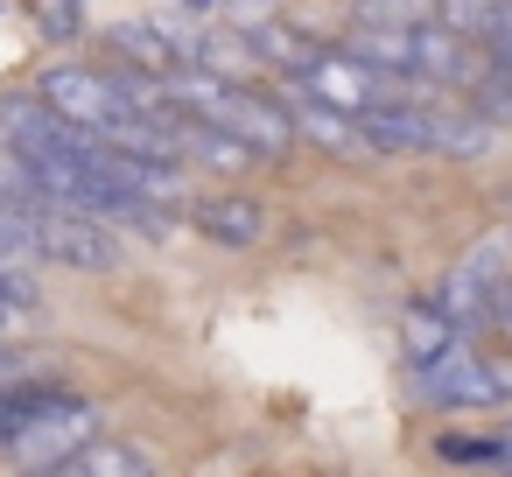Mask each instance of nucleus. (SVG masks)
I'll return each instance as SVG.
<instances>
[{
  "instance_id": "2",
  "label": "nucleus",
  "mask_w": 512,
  "mask_h": 477,
  "mask_svg": "<svg viewBox=\"0 0 512 477\" xmlns=\"http://www.w3.org/2000/svg\"><path fill=\"white\" fill-rule=\"evenodd\" d=\"M8 211H15V225L29 239V260H57L71 274H113L120 267V239L106 232V218L71 211V204H50V197H22Z\"/></svg>"
},
{
  "instance_id": "19",
  "label": "nucleus",
  "mask_w": 512,
  "mask_h": 477,
  "mask_svg": "<svg viewBox=\"0 0 512 477\" xmlns=\"http://www.w3.org/2000/svg\"><path fill=\"white\" fill-rule=\"evenodd\" d=\"M22 379H36V358L15 337H0V386H22Z\"/></svg>"
},
{
  "instance_id": "21",
  "label": "nucleus",
  "mask_w": 512,
  "mask_h": 477,
  "mask_svg": "<svg viewBox=\"0 0 512 477\" xmlns=\"http://www.w3.org/2000/svg\"><path fill=\"white\" fill-rule=\"evenodd\" d=\"M484 323H491V330H498V337H512V281H505V295H498V302H491V316H484Z\"/></svg>"
},
{
  "instance_id": "14",
  "label": "nucleus",
  "mask_w": 512,
  "mask_h": 477,
  "mask_svg": "<svg viewBox=\"0 0 512 477\" xmlns=\"http://www.w3.org/2000/svg\"><path fill=\"white\" fill-rule=\"evenodd\" d=\"M183 50H190L197 64H211L218 78H239V71H246V64L260 57V50H253V36H225V29H197V36H190Z\"/></svg>"
},
{
  "instance_id": "10",
  "label": "nucleus",
  "mask_w": 512,
  "mask_h": 477,
  "mask_svg": "<svg viewBox=\"0 0 512 477\" xmlns=\"http://www.w3.org/2000/svg\"><path fill=\"white\" fill-rule=\"evenodd\" d=\"M50 477H155V463H148V449H141V442L99 435V442H85L71 463H57Z\"/></svg>"
},
{
  "instance_id": "18",
  "label": "nucleus",
  "mask_w": 512,
  "mask_h": 477,
  "mask_svg": "<svg viewBox=\"0 0 512 477\" xmlns=\"http://www.w3.org/2000/svg\"><path fill=\"white\" fill-rule=\"evenodd\" d=\"M29 309H36V281H29V274H15V267H0V337L22 330V323H29Z\"/></svg>"
},
{
  "instance_id": "12",
  "label": "nucleus",
  "mask_w": 512,
  "mask_h": 477,
  "mask_svg": "<svg viewBox=\"0 0 512 477\" xmlns=\"http://www.w3.org/2000/svg\"><path fill=\"white\" fill-rule=\"evenodd\" d=\"M64 400L57 379H22V386H0V442H15L29 421H43L50 407Z\"/></svg>"
},
{
  "instance_id": "16",
  "label": "nucleus",
  "mask_w": 512,
  "mask_h": 477,
  "mask_svg": "<svg viewBox=\"0 0 512 477\" xmlns=\"http://www.w3.org/2000/svg\"><path fill=\"white\" fill-rule=\"evenodd\" d=\"M183 155H197V162H211V169H246V162H260L246 141H232V134L204 127V120H183Z\"/></svg>"
},
{
  "instance_id": "11",
  "label": "nucleus",
  "mask_w": 512,
  "mask_h": 477,
  "mask_svg": "<svg viewBox=\"0 0 512 477\" xmlns=\"http://www.w3.org/2000/svg\"><path fill=\"white\" fill-rule=\"evenodd\" d=\"M113 50L134 57L148 78H183V57H190L176 36H162V29H148V22H120V29H113Z\"/></svg>"
},
{
  "instance_id": "15",
  "label": "nucleus",
  "mask_w": 512,
  "mask_h": 477,
  "mask_svg": "<svg viewBox=\"0 0 512 477\" xmlns=\"http://www.w3.org/2000/svg\"><path fill=\"white\" fill-rule=\"evenodd\" d=\"M491 141L498 134H491L484 113H442V127H435V155H456V162H477Z\"/></svg>"
},
{
  "instance_id": "20",
  "label": "nucleus",
  "mask_w": 512,
  "mask_h": 477,
  "mask_svg": "<svg viewBox=\"0 0 512 477\" xmlns=\"http://www.w3.org/2000/svg\"><path fill=\"white\" fill-rule=\"evenodd\" d=\"M15 260H29V239H22V225H15V211L0 204V267H15Z\"/></svg>"
},
{
  "instance_id": "8",
  "label": "nucleus",
  "mask_w": 512,
  "mask_h": 477,
  "mask_svg": "<svg viewBox=\"0 0 512 477\" xmlns=\"http://www.w3.org/2000/svg\"><path fill=\"white\" fill-rule=\"evenodd\" d=\"M190 225L211 239V246H253L267 232V211L253 197H190Z\"/></svg>"
},
{
  "instance_id": "7",
  "label": "nucleus",
  "mask_w": 512,
  "mask_h": 477,
  "mask_svg": "<svg viewBox=\"0 0 512 477\" xmlns=\"http://www.w3.org/2000/svg\"><path fill=\"white\" fill-rule=\"evenodd\" d=\"M435 127H442V113H421V106H379L358 120L372 155H435Z\"/></svg>"
},
{
  "instance_id": "17",
  "label": "nucleus",
  "mask_w": 512,
  "mask_h": 477,
  "mask_svg": "<svg viewBox=\"0 0 512 477\" xmlns=\"http://www.w3.org/2000/svg\"><path fill=\"white\" fill-rule=\"evenodd\" d=\"M449 463H491V470H512V428H491V435H442L435 442Z\"/></svg>"
},
{
  "instance_id": "1",
  "label": "nucleus",
  "mask_w": 512,
  "mask_h": 477,
  "mask_svg": "<svg viewBox=\"0 0 512 477\" xmlns=\"http://www.w3.org/2000/svg\"><path fill=\"white\" fill-rule=\"evenodd\" d=\"M169 99L190 120L246 141L253 155H281L295 141V106H281V99H267V92H253L239 78H169Z\"/></svg>"
},
{
  "instance_id": "6",
  "label": "nucleus",
  "mask_w": 512,
  "mask_h": 477,
  "mask_svg": "<svg viewBox=\"0 0 512 477\" xmlns=\"http://www.w3.org/2000/svg\"><path fill=\"white\" fill-rule=\"evenodd\" d=\"M309 99H323V106H337V113H379V106H400L393 92H386V78L372 71V64H358L351 50H316V64L295 78Z\"/></svg>"
},
{
  "instance_id": "13",
  "label": "nucleus",
  "mask_w": 512,
  "mask_h": 477,
  "mask_svg": "<svg viewBox=\"0 0 512 477\" xmlns=\"http://www.w3.org/2000/svg\"><path fill=\"white\" fill-rule=\"evenodd\" d=\"M295 134H309V141L330 148V155H358V148H365V134L351 127V113H337V106H323V99H302V106H295Z\"/></svg>"
},
{
  "instance_id": "9",
  "label": "nucleus",
  "mask_w": 512,
  "mask_h": 477,
  "mask_svg": "<svg viewBox=\"0 0 512 477\" xmlns=\"http://www.w3.org/2000/svg\"><path fill=\"white\" fill-rule=\"evenodd\" d=\"M456 316L442 309V302H414V309H400V351H407V365L421 372V365H435V358H449V351H463L456 344Z\"/></svg>"
},
{
  "instance_id": "5",
  "label": "nucleus",
  "mask_w": 512,
  "mask_h": 477,
  "mask_svg": "<svg viewBox=\"0 0 512 477\" xmlns=\"http://www.w3.org/2000/svg\"><path fill=\"white\" fill-rule=\"evenodd\" d=\"M414 386L435 407H512V365L505 358H477V351H449V358L421 365Z\"/></svg>"
},
{
  "instance_id": "3",
  "label": "nucleus",
  "mask_w": 512,
  "mask_h": 477,
  "mask_svg": "<svg viewBox=\"0 0 512 477\" xmlns=\"http://www.w3.org/2000/svg\"><path fill=\"white\" fill-rule=\"evenodd\" d=\"M505 281H512V225H491V232H477L456 253V267L442 274V295L435 302L456 323H477V316H491V302L505 295Z\"/></svg>"
},
{
  "instance_id": "4",
  "label": "nucleus",
  "mask_w": 512,
  "mask_h": 477,
  "mask_svg": "<svg viewBox=\"0 0 512 477\" xmlns=\"http://www.w3.org/2000/svg\"><path fill=\"white\" fill-rule=\"evenodd\" d=\"M85 442H99V407L85 393H64L43 421H29L15 442H0V456H8L22 477H50L57 463H71Z\"/></svg>"
}]
</instances>
